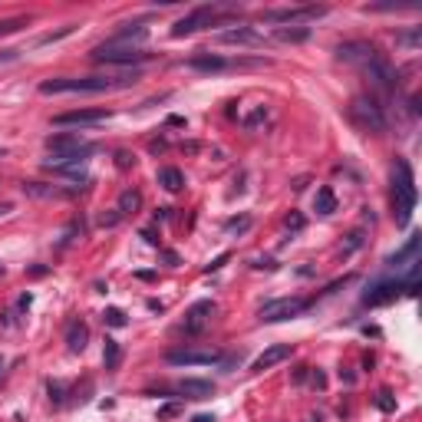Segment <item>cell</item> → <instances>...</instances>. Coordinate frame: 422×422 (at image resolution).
I'll return each instance as SVG.
<instances>
[{"instance_id": "obj_8", "label": "cell", "mask_w": 422, "mask_h": 422, "mask_svg": "<svg viewBox=\"0 0 422 422\" xmlns=\"http://www.w3.org/2000/svg\"><path fill=\"white\" fill-rule=\"evenodd\" d=\"M320 17H327V7H317V4H307V7L264 10V14H260L264 23H284V27H290V23H307V20H320Z\"/></svg>"}, {"instance_id": "obj_18", "label": "cell", "mask_w": 422, "mask_h": 422, "mask_svg": "<svg viewBox=\"0 0 422 422\" xmlns=\"http://www.w3.org/2000/svg\"><path fill=\"white\" fill-rule=\"evenodd\" d=\"M175 393H181L185 399H208V396H215V386L208 379H181Z\"/></svg>"}, {"instance_id": "obj_22", "label": "cell", "mask_w": 422, "mask_h": 422, "mask_svg": "<svg viewBox=\"0 0 422 422\" xmlns=\"http://www.w3.org/2000/svg\"><path fill=\"white\" fill-rule=\"evenodd\" d=\"M419 244H422L419 234H413V238H409V241H406L403 248H399V251L386 260V264H389V268H396V264H403V260H416V258H419Z\"/></svg>"}, {"instance_id": "obj_17", "label": "cell", "mask_w": 422, "mask_h": 422, "mask_svg": "<svg viewBox=\"0 0 422 422\" xmlns=\"http://www.w3.org/2000/svg\"><path fill=\"white\" fill-rule=\"evenodd\" d=\"M86 343H90V327L83 324V320H70V324H66V347H70L73 353H83Z\"/></svg>"}, {"instance_id": "obj_24", "label": "cell", "mask_w": 422, "mask_h": 422, "mask_svg": "<svg viewBox=\"0 0 422 422\" xmlns=\"http://www.w3.org/2000/svg\"><path fill=\"white\" fill-rule=\"evenodd\" d=\"M314 211L317 215H333L337 211V195H333V189H317V198H314Z\"/></svg>"}, {"instance_id": "obj_33", "label": "cell", "mask_w": 422, "mask_h": 422, "mask_svg": "<svg viewBox=\"0 0 422 422\" xmlns=\"http://www.w3.org/2000/svg\"><path fill=\"white\" fill-rule=\"evenodd\" d=\"M17 56H20V50H4V53H0V66L14 63V60H17Z\"/></svg>"}, {"instance_id": "obj_14", "label": "cell", "mask_w": 422, "mask_h": 422, "mask_svg": "<svg viewBox=\"0 0 422 422\" xmlns=\"http://www.w3.org/2000/svg\"><path fill=\"white\" fill-rule=\"evenodd\" d=\"M149 40V27L145 23H126L122 30H116V33L106 40V46H129V50H135V43H145Z\"/></svg>"}, {"instance_id": "obj_19", "label": "cell", "mask_w": 422, "mask_h": 422, "mask_svg": "<svg viewBox=\"0 0 422 422\" xmlns=\"http://www.w3.org/2000/svg\"><path fill=\"white\" fill-rule=\"evenodd\" d=\"M23 191L30 198H70L76 195L73 189H60V185H43V181H23Z\"/></svg>"}, {"instance_id": "obj_39", "label": "cell", "mask_w": 422, "mask_h": 422, "mask_svg": "<svg viewBox=\"0 0 422 422\" xmlns=\"http://www.w3.org/2000/svg\"><path fill=\"white\" fill-rule=\"evenodd\" d=\"M191 422H215V419H211V416H195Z\"/></svg>"}, {"instance_id": "obj_5", "label": "cell", "mask_w": 422, "mask_h": 422, "mask_svg": "<svg viewBox=\"0 0 422 422\" xmlns=\"http://www.w3.org/2000/svg\"><path fill=\"white\" fill-rule=\"evenodd\" d=\"M350 119L357 122L359 129H366V132H386V126H389L383 106H379L376 99H369V96L353 99L350 102Z\"/></svg>"}, {"instance_id": "obj_37", "label": "cell", "mask_w": 422, "mask_h": 422, "mask_svg": "<svg viewBox=\"0 0 422 422\" xmlns=\"http://www.w3.org/2000/svg\"><path fill=\"white\" fill-rule=\"evenodd\" d=\"M225 260H228V254H218V258L211 260V264H208L205 270H218V268H221V264H225Z\"/></svg>"}, {"instance_id": "obj_9", "label": "cell", "mask_w": 422, "mask_h": 422, "mask_svg": "<svg viewBox=\"0 0 422 422\" xmlns=\"http://www.w3.org/2000/svg\"><path fill=\"white\" fill-rule=\"evenodd\" d=\"M165 363L169 366H211V363H221V353L218 350H169L165 353Z\"/></svg>"}, {"instance_id": "obj_35", "label": "cell", "mask_w": 422, "mask_h": 422, "mask_svg": "<svg viewBox=\"0 0 422 422\" xmlns=\"http://www.w3.org/2000/svg\"><path fill=\"white\" fill-rule=\"evenodd\" d=\"M288 228H290V231H300V228H304V218H300V215H290V218H288Z\"/></svg>"}, {"instance_id": "obj_29", "label": "cell", "mask_w": 422, "mask_h": 422, "mask_svg": "<svg viewBox=\"0 0 422 422\" xmlns=\"http://www.w3.org/2000/svg\"><path fill=\"white\" fill-rule=\"evenodd\" d=\"M419 33H422V27H413V30H409V33H399V36H396V43L416 46V43H419Z\"/></svg>"}, {"instance_id": "obj_31", "label": "cell", "mask_w": 422, "mask_h": 422, "mask_svg": "<svg viewBox=\"0 0 422 422\" xmlns=\"http://www.w3.org/2000/svg\"><path fill=\"white\" fill-rule=\"evenodd\" d=\"M251 225V218H231V221H228V231H244V228Z\"/></svg>"}, {"instance_id": "obj_26", "label": "cell", "mask_w": 422, "mask_h": 422, "mask_svg": "<svg viewBox=\"0 0 422 422\" xmlns=\"http://www.w3.org/2000/svg\"><path fill=\"white\" fill-rule=\"evenodd\" d=\"M119 359H122V350H119L116 340H106V350H102V363H106V369H116Z\"/></svg>"}, {"instance_id": "obj_32", "label": "cell", "mask_w": 422, "mask_h": 422, "mask_svg": "<svg viewBox=\"0 0 422 422\" xmlns=\"http://www.w3.org/2000/svg\"><path fill=\"white\" fill-rule=\"evenodd\" d=\"M260 119H268V109H264V106H260L258 112H254V116H248V119H244V126H248V129H254V126L260 122Z\"/></svg>"}, {"instance_id": "obj_1", "label": "cell", "mask_w": 422, "mask_h": 422, "mask_svg": "<svg viewBox=\"0 0 422 422\" xmlns=\"http://www.w3.org/2000/svg\"><path fill=\"white\" fill-rule=\"evenodd\" d=\"M337 56H340L343 63L359 66V70L366 73V80L373 83L379 93H396V86H399V73H396V66L389 63L386 56L379 53L373 43H363V40H350V43H340V46H337Z\"/></svg>"}, {"instance_id": "obj_7", "label": "cell", "mask_w": 422, "mask_h": 422, "mask_svg": "<svg viewBox=\"0 0 422 422\" xmlns=\"http://www.w3.org/2000/svg\"><path fill=\"white\" fill-rule=\"evenodd\" d=\"M93 63H106V66H139V63H145L152 53H145V50H129V46H106V43H99L96 50H93Z\"/></svg>"}, {"instance_id": "obj_11", "label": "cell", "mask_w": 422, "mask_h": 422, "mask_svg": "<svg viewBox=\"0 0 422 422\" xmlns=\"http://www.w3.org/2000/svg\"><path fill=\"white\" fill-rule=\"evenodd\" d=\"M211 314H215V304H211V300H195V304L189 307V314H185V324H181V330L189 333V337H198V333L208 327Z\"/></svg>"}, {"instance_id": "obj_13", "label": "cell", "mask_w": 422, "mask_h": 422, "mask_svg": "<svg viewBox=\"0 0 422 422\" xmlns=\"http://www.w3.org/2000/svg\"><path fill=\"white\" fill-rule=\"evenodd\" d=\"M399 290H406L403 278L399 280H383V284H373V288L363 294V307H379V304H389L393 297H399Z\"/></svg>"}, {"instance_id": "obj_23", "label": "cell", "mask_w": 422, "mask_h": 422, "mask_svg": "<svg viewBox=\"0 0 422 422\" xmlns=\"http://www.w3.org/2000/svg\"><path fill=\"white\" fill-rule=\"evenodd\" d=\"M274 40H280V43H304V40H310V27H278Z\"/></svg>"}, {"instance_id": "obj_12", "label": "cell", "mask_w": 422, "mask_h": 422, "mask_svg": "<svg viewBox=\"0 0 422 422\" xmlns=\"http://www.w3.org/2000/svg\"><path fill=\"white\" fill-rule=\"evenodd\" d=\"M106 109H73V112L53 116V126H96V122H106Z\"/></svg>"}, {"instance_id": "obj_27", "label": "cell", "mask_w": 422, "mask_h": 422, "mask_svg": "<svg viewBox=\"0 0 422 422\" xmlns=\"http://www.w3.org/2000/svg\"><path fill=\"white\" fill-rule=\"evenodd\" d=\"M30 17H10V20H0V36H7V33H17L20 27H27Z\"/></svg>"}, {"instance_id": "obj_2", "label": "cell", "mask_w": 422, "mask_h": 422, "mask_svg": "<svg viewBox=\"0 0 422 422\" xmlns=\"http://www.w3.org/2000/svg\"><path fill=\"white\" fill-rule=\"evenodd\" d=\"M139 83V70H126L116 76H56V80H43L40 93L43 96H66V93H112V90H129Z\"/></svg>"}, {"instance_id": "obj_38", "label": "cell", "mask_w": 422, "mask_h": 422, "mask_svg": "<svg viewBox=\"0 0 422 422\" xmlns=\"http://www.w3.org/2000/svg\"><path fill=\"white\" fill-rule=\"evenodd\" d=\"M10 211H14V205H10V201H0V218L10 215Z\"/></svg>"}, {"instance_id": "obj_30", "label": "cell", "mask_w": 422, "mask_h": 422, "mask_svg": "<svg viewBox=\"0 0 422 422\" xmlns=\"http://www.w3.org/2000/svg\"><path fill=\"white\" fill-rule=\"evenodd\" d=\"M376 406L383 409V413H393V409H396V403H393V396H389V389H383V393L376 396Z\"/></svg>"}, {"instance_id": "obj_34", "label": "cell", "mask_w": 422, "mask_h": 422, "mask_svg": "<svg viewBox=\"0 0 422 422\" xmlns=\"http://www.w3.org/2000/svg\"><path fill=\"white\" fill-rule=\"evenodd\" d=\"M172 416H179V406H162L159 409V419H172Z\"/></svg>"}, {"instance_id": "obj_4", "label": "cell", "mask_w": 422, "mask_h": 422, "mask_svg": "<svg viewBox=\"0 0 422 422\" xmlns=\"http://www.w3.org/2000/svg\"><path fill=\"white\" fill-rule=\"evenodd\" d=\"M234 4H205V7H195L191 14H185V17L172 27V36H191L198 33V30L211 27V23H221L225 17H231L234 14Z\"/></svg>"}, {"instance_id": "obj_6", "label": "cell", "mask_w": 422, "mask_h": 422, "mask_svg": "<svg viewBox=\"0 0 422 422\" xmlns=\"http://www.w3.org/2000/svg\"><path fill=\"white\" fill-rule=\"evenodd\" d=\"M304 310H310V297H280V300H270L258 310V320L264 324H280V320H290V317H300Z\"/></svg>"}, {"instance_id": "obj_25", "label": "cell", "mask_w": 422, "mask_h": 422, "mask_svg": "<svg viewBox=\"0 0 422 422\" xmlns=\"http://www.w3.org/2000/svg\"><path fill=\"white\" fill-rule=\"evenodd\" d=\"M139 208H142V195H139V191L129 189L119 195V215H135Z\"/></svg>"}, {"instance_id": "obj_36", "label": "cell", "mask_w": 422, "mask_h": 422, "mask_svg": "<svg viewBox=\"0 0 422 422\" xmlns=\"http://www.w3.org/2000/svg\"><path fill=\"white\" fill-rule=\"evenodd\" d=\"M119 218H122V215H102V218H99V225H102V228H112Z\"/></svg>"}, {"instance_id": "obj_28", "label": "cell", "mask_w": 422, "mask_h": 422, "mask_svg": "<svg viewBox=\"0 0 422 422\" xmlns=\"http://www.w3.org/2000/svg\"><path fill=\"white\" fill-rule=\"evenodd\" d=\"M102 320H106L109 327H126V324H129V320H126V314H122L119 307H109L106 314H102Z\"/></svg>"}, {"instance_id": "obj_20", "label": "cell", "mask_w": 422, "mask_h": 422, "mask_svg": "<svg viewBox=\"0 0 422 422\" xmlns=\"http://www.w3.org/2000/svg\"><path fill=\"white\" fill-rule=\"evenodd\" d=\"M191 70H201V73H218V70H228V66H234L231 60H225V56H215V53H198L189 60Z\"/></svg>"}, {"instance_id": "obj_3", "label": "cell", "mask_w": 422, "mask_h": 422, "mask_svg": "<svg viewBox=\"0 0 422 422\" xmlns=\"http://www.w3.org/2000/svg\"><path fill=\"white\" fill-rule=\"evenodd\" d=\"M393 205H396V225L406 228L416 211V179L406 159H396L393 165Z\"/></svg>"}, {"instance_id": "obj_15", "label": "cell", "mask_w": 422, "mask_h": 422, "mask_svg": "<svg viewBox=\"0 0 422 422\" xmlns=\"http://www.w3.org/2000/svg\"><path fill=\"white\" fill-rule=\"evenodd\" d=\"M218 43L225 46H264V36L251 27H231L218 33Z\"/></svg>"}, {"instance_id": "obj_40", "label": "cell", "mask_w": 422, "mask_h": 422, "mask_svg": "<svg viewBox=\"0 0 422 422\" xmlns=\"http://www.w3.org/2000/svg\"><path fill=\"white\" fill-rule=\"evenodd\" d=\"M0 278H4V264H0Z\"/></svg>"}, {"instance_id": "obj_21", "label": "cell", "mask_w": 422, "mask_h": 422, "mask_svg": "<svg viewBox=\"0 0 422 422\" xmlns=\"http://www.w3.org/2000/svg\"><path fill=\"white\" fill-rule=\"evenodd\" d=\"M155 179H159V185H162L165 191H181V189H185V175H181L175 165H165V169H159V175H155Z\"/></svg>"}, {"instance_id": "obj_10", "label": "cell", "mask_w": 422, "mask_h": 422, "mask_svg": "<svg viewBox=\"0 0 422 422\" xmlns=\"http://www.w3.org/2000/svg\"><path fill=\"white\" fill-rule=\"evenodd\" d=\"M46 149H50L56 159H66V155L86 152V149H93V145L86 142L80 132H60V135H50V139H46Z\"/></svg>"}, {"instance_id": "obj_16", "label": "cell", "mask_w": 422, "mask_h": 422, "mask_svg": "<svg viewBox=\"0 0 422 422\" xmlns=\"http://www.w3.org/2000/svg\"><path fill=\"white\" fill-rule=\"evenodd\" d=\"M290 353H294V347H290V343H274V347H268V350H264L258 359H254L251 369H254V373H264V369H270V366H278V363H284Z\"/></svg>"}]
</instances>
